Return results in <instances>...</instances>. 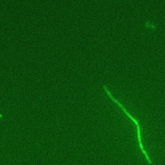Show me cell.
Segmentation results:
<instances>
[{
    "instance_id": "cell-1",
    "label": "cell",
    "mask_w": 165,
    "mask_h": 165,
    "mask_svg": "<svg viewBox=\"0 0 165 165\" xmlns=\"http://www.w3.org/2000/svg\"><path fill=\"white\" fill-rule=\"evenodd\" d=\"M144 154L145 155V156L146 158V159H147V161H148L149 163L150 164H152V162H151V160L150 159V158H149V157L148 156L146 152V153H145Z\"/></svg>"
}]
</instances>
